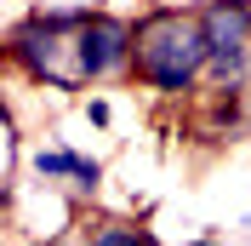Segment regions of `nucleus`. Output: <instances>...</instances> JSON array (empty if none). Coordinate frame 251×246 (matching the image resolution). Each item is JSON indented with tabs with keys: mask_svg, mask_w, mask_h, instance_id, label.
I'll list each match as a JSON object with an SVG mask.
<instances>
[{
	"mask_svg": "<svg viewBox=\"0 0 251 246\" xmlns=\"http://www.w3.org/2000/svg\"><path fill=\"white\" fill-rule=\"evenodd\" d=\"M211 69V40H205L200 6H149L137 17V46H131V80L149 92L183 97L194 92Z\"/></svg>",
	"mask_w": 251,
	"mask_h": 246,
	"instance_id": "nucleus-1",
	"label": "nucleus"
},
{
	"mask_svg": "<svg viewBox=\"0 0 251 246\" xmlns=\"http://www.w3.org/2000/svg\"><path fill=\"white\" fill-rule=\"evenodd\" d=\"M92 17V6H46L12 23L6 34V63L17 75H29L34 86L51 92H80L86 69H80V23Z\"/></svg>",
	"mask_w": 251,
	"mask_h": 246,
	"instance_id": "nucleus-2",
	"label": "nucleus"
},
{
	"mask_svg": "<svg viewBox=\"0 0 251 246\" xmlns=\"http://www.w3.org/2000/svg\"><path fill=\"white\" fill-rule=\"evenodd\" d=\"M200 23L211 40V92H246L251 80V0H200Z\"/></svg>",
	"mask_w": 251,
	"mask_h": 246,
	"instance_id": "nucleus-3",
	"label": "nucleus"
},
{
	"mask_svg": "<svg viewBox=\"0 0 251 246\" xmlns=\"http://www.w3.org/2000/svg\"><path fill=\"white\" fill-rule=\"evenodd\" d=\"M131 46H137V23H126L114 12H92L80 23V69H86V86L131 75Z\"/></svg>",
	"mask_w": 251,
	"mask_h": 246,
	"instance_id": "nucleus-4",
	"label": "nucleus"
},
{
	"mask_svg": "<svg viewBox=\"0 0 251 246\" xmlns=\"http://www.w3.org/2000/svg\"><path fill=\"white\" fill-rule=\"evenodd\" d=\"M29 166L40 172L46 184H75V189H86V195L103 184V166H97V160H86V154H75V149H57V143H51V149H34Z\"/></svg>",
	"mask_w": 251,
	"mask_h": 246,
	"instance_id": "nucleus-5",
	"label": "nucleus"
},
{
	"mask_svg": "<svg viewBox=\"0 0 251 246\" xmlns=\"http://www.w3.org/2000/svg\"><path fill=\"white\" fill-rule=\"evenodd\" d=\"M92 246H160L154 229H137V223H97Z\"/></svg>",
	"mask_w": 251,
	"mask_h": 246,
	"instance_id": "nucleus-6",
	"label": "nucleus"
},
{
	"mask_svg": "<svg viewBox=\"0 0 251 246\" xmlns=\"http://www.w3.org/2000/svg\"><path fill=\"white\" fill-rule=\"evenodd\" d=\"M86 115H92V126H109V103H103V97H92V103H86Z\"/></svg>",
	"mask_w": 251,
	"mask_h": 246,
	"instance_id": "nucleus-7",
	"label": "nucleus"
},
{
	"mask_svg": "<svg viewBox=\"0 0 251 246\" xmlns=\"http://www.w3.org/2000/svg\"><path fill=\"white\" fill-rule=\"evenodd\" d=\"M188 246H217V241H188Z\"/></svg>",
	"mask_w": 251,
	"mask_h": 246,
	"instance_id": "nucleus-8",
	"label": "nucleus"
},
{
	"mask_svg": "<svg viewBox=\"0 0 251 246\" xmlns=\"http://www.w3.org/2000/svg\"><path fill=\"white\" fill-rule=\"evenodd\" d=\"M40 246H46V241H40Z\"/></svg>",
	"mask_w": 251,
	"mask_h": 246,
	"instance_id": "nucleus-9",
	"label": "nucleus"
}]
</instances>
